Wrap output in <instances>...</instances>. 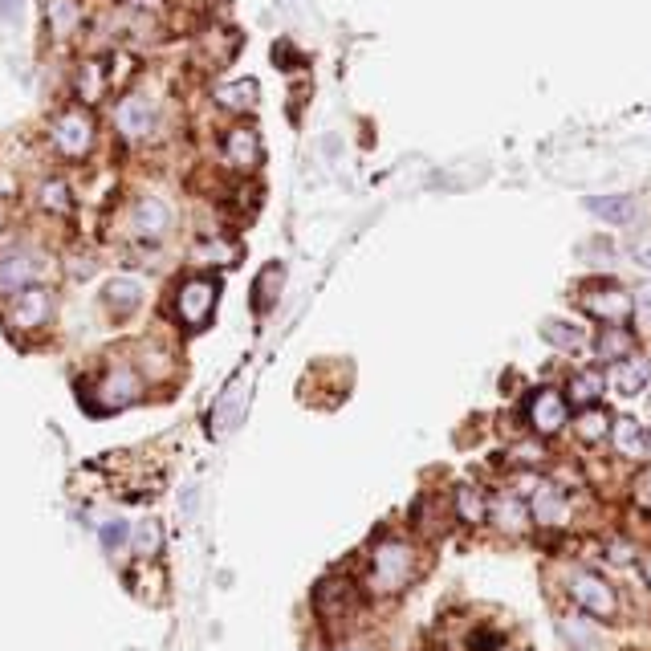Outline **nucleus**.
Returning <instances> with one entry per match:
<instances>
[{
	"label": "nucleus",
	"mask_w": 651,
	"mask_h": 651,
	"mask_svg": "<svg viewBox=\"0 0 651 651\" xmlns=\"http://www.w3.org/2000/svg\"><path fill=\"white\" fill-rule=\"evenodd\" d=\"M29 281H37V261L29 253H9L5 261H0V293H17L25 289Z\"/></svg>",
	"instance_id": "obj_11"
},
{
	"label": "nucleus",
	"mask_w": 651,
	"mask_h": 651,
	"mask_svg": "<svg viewBox=\"0 0 651 651\" xmlns=\"http://www.w3.org/2000/svg\"><path fill=\"white\" fill-rule=\"evenodd\" d=\"M489 513H493V521H497L501 529H509V534H517V529H525V517H529V509H525L517 497H497Z\"/></svg>",
	"instance_id": "obj_24"
},
{
	"label": "nucleus",
	"mask_w": 651,
	"mask_h": 651,
	"mask_svg": "<svg viewBox=\"0 0 651 651\" xmlns=\"http://www.w3.org/2000/svg\"><path fill=\"white\" fill-rule=\"evenodd\" d=\"M285 281V269L281 265H269L265 273H261V281H257V310H265L269 306V298L277 293V285Z\"/></svg>",
	"instance_id": "obj_31"
},
{
	"label": "nucleus",
	"mask_w": 651,
	"mask_h": 651,
	"mask_svg": "<svg viewBox=\"0 0 651 651\" xmlns=\"http://www.w3.org/2000/svg\"><path fill=\"white\" fill-rule=\"evenodd\" d=\"M635 501H639L643 509H651V468L635 477Z\"/></svg>",
	"instance_id": "obj_34"
},
{
	"label": "nucleus",
	"mask_w": 651,
	"mask_h": 651,
	"mask_svg": "<svg viewBox=\"0 0 651 651\" xmlns=\"http://www.w3.org/2000/svg\"><path fill=\"white\" fill-rule=\"evenodd\" d=\"M631 257H635L643 269H651V236H639V241L631 245Z\"/></svg>",
	"instance_id": "obj_35"
},
{
	"label": "nucleus",
	"mask_w": 651,
	"mask_h": 651,
	"mask_svg": "<svg viewBox=\"0 0 651 651\" xmlns=\"http://www.w3.org/2000/svg\"><path fill=\"white\" fill-rule=\"evenodd\" d=\"M643 452H651V436H643Z\"/></svg>",
	"instance_id": "obj_41"
},
{
	"label": "nucleus",
	"mask_w": 651,
	"mask_h": 651,
	"mask_svg": "<svg viewBox=\"0 0 651 651\" xmlns=\"http://www.w3.org/2000/svg\"><path fill=\"white\" fill-rule=\"evenodd\" d=\"M216 298H220V281L216 277H192L175 289V318H180L184 330H200L208 326L212 310H216Z\"/></svg>",
	"instance_id": "obj_2"
},
{
	"label": "nucleus",
	"mask_w": 651,
	"mask_h": 651,
	"mask_svg": "<svg viewBox=\"0 0 651 651\" xmlns=\"http://www.w3.org/2000/svg\"><path fill=\"white\" fill-rule=\"evenodd\" d=\"M595 350L603 354V359H623V354H631V334L627 330H619V326H607L599 338H595Z\"/></svg>",
	"instance_id": "obj_28"
},
{
	"label": "nucleus",
	"mask_w": 651,
	"mask_h": 651,
	"mask_svg": "<svg viewBox=\"0 0 651 651\" xmlns=\"http://www.w3.org/2000/svg\"><path fill=\"white\" fill-rule=\"evenodd\" d=\"M570 595H574V603H578L590 619H615V615H619L615 590H611L599 574H590V570H578V574L570 578Z\"/></svg>",
	"instance_id": "obj_3"
},
{
	"label": "nucleus",
	"mask_w": 651,
	"mask_h": 651,
	"mask_svg": "<svg viewBox=\"0 0 651 651\" xmlns=\"http://www.w3.org/2000/svg\"><path fill=\"white\" fill-rule=\"evenodd\" d=\"M562 635H566L578 651H586V647H603V635H599L595 623H590V615H566V619H562Z\"/></svg>",
	"instance_id": "obj_21"
},
{
	"label": "nucleus",
	"mask_w": 651,
	"mask_h": 651,
	"mask_svg": "<svg viewBox=\"0 0 651 651\" xmlns=\"http://www.w3.org/2000/svg\"><path fill=\"white\" fill-rule=\"evenodd\" d=\"M529 513H534L538 525H562L566 521V493L558 485H538Z\"/></svg>",
	"instance_id": "obj_12"
},
{
	"label": "nucleus",
	"mask_w": 651,
	"mask_h": 651,
	"mask_svg": "<svg viewBox=\"0 0 651 651\" xmlns=\"http://www.w3.org/2000/svg\"><path fill=\"white\" fill-rule=\"evenodd\" d=\"M643 428L631 420V416H623V420H611V440H615V448L623 452V456H643Z\"/></svg>",
	"instance_id": "obj_22"
},
{
	"label": "nucleus",
	"mask_w": 651,
	"mask_h": 651,
	"mask_svg": "<svg viewBox=\"0 0 651 651\" xmlns=\"http://www.w3.org/2000/svg\"><path fill=\"white\" fill-rule=\"evenodd\" d=\"M241 403H245V391H241V383H232V387L224 391V399H220V411H216V420H212V432H228L236 420H241Z\"/></svg>",
	"instance_id": "obj_26"
},
{
	"label": "nucleus",
	"mask_w": 651,
	"mask_h": 651,
	"mask_svg": "<svg viewBox=\"0 0 651 651\" xmlns=\"http://www.w3.org/2000/svg\"><path fill=\"white\" fill-rule=\"evenodd\" d=\"M631 306H639L643 314H651V285H643V289L635 293V298H631Z\"/></svg>",
	"instance_id": "obj_37"
},
{
	"label": "nucleus",
	"mask_w": 651,
	"mask_h": 651,
	"mask_svg": "<svg viewBox=\"0 0 651 651\" xmlns=\"http://www.w3.org/2000/svg\"><path fill=\"white\" fill-rule=\"evenodd\" d=\"M611 562H631V550H627V542L611 546Z\"/></svg>",
	"instance_id": "obj_38"
},
{
	"label": "nucleus",
	"mask_w": 651,
	"mask_h": 651,
	"mask_svg": "<svg viewBox=\"0 0 651 651\" xmlns=\"http://www.w3.org/2000/svg\"><path fill=\"white\" fill-rule=\"evenodd\" d=\"M586 212L590 216H603L611 224H631L635 220V204L627 196H590L586 200Z\"/></svg>",
	"instance_id": "obj_18"
},
{
	"label": "nucleus",
	"mask_w": 651,
	"mask_h": 651,
	"mask_svg": "<svg viewBox=\"0 0 651 651\" xmlns=\"http://www.w3.org/2000/svg\"><path fill=\"white\" fill-rule=\"evenodd\" d=\"M456 513H460V521H468V525L485 521V517H489V501H485V493H481V489H472V485H460V489H456Z\"/></svg>",
	"instance_id": "obj_23"
},
{
	"label": "nucleus",
	"mask_w": 651,
	"mask_h": 651,
	"mask_svg": "<svg viewBox=\"0 0 651 651\" xmlns=\"http://www.w3.org/2000/svg\"><path fill=\"white\" fill-rule=\"evenodd\" d=\"M578 436H582L586 444H599L603 436H611V420L603 416V411L590 407V411H582V416H578Z\"/></svg>",
	"instance_id": "obj_30"
},
{
	"label": "nucleus",
	"mask_w": 651,
	"mask_h": 651,
	"mask_svg": "<svg viewBox=\"0 0 651 651\" xmlns=\"http://www.w3.org/2000/svg\"><path fill=\"white\" fill-rule=\"evenodd\" d=\"M102 70H106V62H86V66H82V74H78V94H82L86 102L102 98V90L110 86V82L102 78Z\"/></svg>",
	"instance_id": "obj_29"
},
{
	"label": "nucleus",
	"mask_w": 651,
	"mask_h": 651,
	"mask_svg": "<svg viewBox=\"0 0 651 651\" xmlns=\"http://www.w3.org/2000/svg\"><path fill=\"white\" fill-rule=\"evenodd\" d=\"M45 21L53 37H70L82 25V5L78 0H45Z\"/></svg>",
	"instance_id": "obj_13"
},
{
	"label": "nucleus",
	"mask_w": 651,
	"mask_h": 651,
	"mask_svg": "<svg viewBox=\"0 0 651 651\" xmlns=\"http://www.w3.org/2000/svg\"><path fill=\"white\" fill-rule=\"evenodd\" d=\"M566 416H570V403L554 387H542V391H534V399H529V424H534L542 436H554L566 424Z\"/></svg>",
	"instance_id": "obj_9"
},
{
	"label": "nucleus",
	"mask_w": 651,
	"mask_h": 651,
	"mask_svg": "<svg viewBox=\"0 0 651 651\" xmlns=\"http://www.w3.org/2000/svg\"><path fill=\"white\" fill-rule=\"evenodd\" d=\"M542 338L554 342L558 350H582V346H586V330H578V326H570V322H546V326H542Z\"/></svg>",
	"instance_id": "obj_27"
},
{
	"label": "nucleus",
	"mask_w": 651,
	"mask_h": 651,
	"mask_svg": "<svg viewBox=\"0 0 651 651\" xmlns=\"http://www.w3.org/2000/svg\"><path fill=\"white\" fill-rule=\"evenodd\" d=\"M41 208L53 212V216H70V208H74L70 184H66V180H45V184H41Z\"/></svg>",
	"instance_id": "obj_25"
},
{
	"label": "nucleus",
	"mask_w": 651,
	"mask_h": 651,
	"mask_svg": "<svg viewBox=\"0 0 651 651\" xmlns=\"http://www.w3.org/2000/svg\"><path fill=\"white\" fill-rule=\"evenodd\" d=\"M578 302H582L586 314H595V318H603V322H611V326H619V322L631 314V293H627L623 285H611V281L586 285V289L578 293Z\"/></svg>",
	"instance_id": "obj_4"
},
{
	"label": "nucleus",
	"mask_w": 651,
	"mask_h": 651,
	"mask_svg": "<svg viewBox=\"0 0 651 651\" xmlns=\"http://www.w3.org/2000/svg\"><path fill=\"white\" fill-rule=\"evenodd\" d=\"M53 314V298H49V289H37V285H25L13 293V302L5 310V322L13 330H37L45 318Z\"/></svg>",
	"instance_id": "obj_7"
},
{
	"label": "nucleus",
	"mask_w": 651,
	"mask_h": 651,
	"mask_svg": "<svg viewBox=\"0 0 651 651\" xmlns=\"http://www.w3.org/2000/svg\"><path fill=\"white\" fill-rule=\"evenodd\" d=\"M0 13H5L9 25H17L21 21V0H0Z\"/></svg>",
	"instance_id": "obj_36"
},
{
	"label": "nucleus",
	"mask_w": 651,
	"mask_h": 651,
	"mask_svg": "<svg viewBox=\"0 0 651 651\" xmlns=\"http://www.w3.org/2000/svg\"><path fill=\"white\" fill-rule=\"evenodd\" d=\"M53 147H57V155H66V159L90 155V147H94L90 114L86 110H66L62 118H57V123H53Z\"/></svg>",
	"instance_id": "obj_6"
},
{
	"label": "nucleus",
	"mask_w": 651,
	"mask_h": 651,
	"mask_svg": "<svg viewBox=\"0 0 651 651\" xmlns=\"http://www.w3.org/2000/svg\"><path fill=\"white\" fill-rule=\"evenodd\" d=\"M139 375L131 371V367H114V371H106L102 379H98V391H94V399H98V407L102 411H118V407H131L135 399H139Z\"/></svg>",
	"instance_id": "obj_8"
},
{
	"label": "nucleus",
	"mask_w": 651,
	"mask_h": 651,
	"mask_svg": "<svg viewBox=\"0 0 651 651\" xmlns=\"http://www.w3.org/2000/svg\"><path fill=\"white\" fill-rule=\"evenodd\" d=\"M603 391H607V379L599 371H582L570 379V403H578V407H595L603 399Z\"/></svg>",
	"instance_id": "obj_20"
},
{
	"label": "nucleus",
	"mask_w": 651,
	"mask_h": 651,
	"mask_svg": "<svg viewBox=\"0 0 651 651\" xmlns=\"http://www.w3.org/2000/svg\"><path fill=\"white\" fill-rule=\"evenodd\" d=\"M639 570H643V578H647V586H651V550L639 558Z\"/></svg>",
	"instance_id": "obj_39"
},
{
	"label": "nucleus",
	"mask_w": 651,
	"mask_h": 651,
	"mask_svg": "<svg viewBox=\"0 0 651 651\" xmlns=\"http://www.w3.org/2000/svg\"><path fill=\"white\" fill-rule=\"evenodd\" d=\"M314 607H318L326 619H334L338 611H346V607H350V582H342V578H326V582L314 590Z\"/></svg>",
	"instance_id": "obj_17"
},
{
	"label": "nucleus",
	"mask_w": 651,
	"mask_h": 651,
	"mask_svg": "<svg viewBox=\"0 0 651 651\" xmlns=\"http://www.w3.org/2000/svg\"><path fill=\"white\" fill-rule=\"evenodd\" d=\"M167 224H171V208H167L159 196H147V200L135 204V228H139L143 236H163Z\"/></svg>",
	"instance_id": "obj_14"
},
{
	"label": "nucleus",
	"mask_w": 651,
	"mask_h": 651,
	"mask_svg": "<svg viewBox=\"0 0 651 651\" xmlns=\"http://www.w3.org/2000/svg\"><path fill=\"white\" fill-rule=\"evenodd\" d=\"M647 383H651V363H647V359H631V354L615 359V367H611V387H615L619 395H639Z\"/></svg>",
	"instance_id": "obj_10"
},
{
	"label": "nucleus",
	"mask_w": 651,
	"mask_h": 651,
	"mask_svg": "<svg viewBox=\"0 0 651 651\" xmlns=\"http://www.w3.org/2000/svg\"><path fill=\"white\" fill-rule=\"evenodd\" d=\"M338 651H371V647H367V643H342Z\"/></svg>",
	"instance_id": "obj_40"
},
{
	"label": "nucleus",
	"mask_w": 651,
	"mask_h": 651,
	"mask_svg": "<svg viewBox=\"0 0 651 651\" xmlns=\"http://www.w3.org/2000/svg\"><path fill=\"white\" fill-rule=\"evenodd\" d=\"M106 306L118 310V314H135L143 306V285L135 277H114L106 285Z\"/></svg>",
	"instance_id": "obj_15"
},
{
	"label": "nucleus",
	"mask_w": 651,
	"mask_h": 651,
	"mask_svg": "<svg viewBox=\"0 0 651 651\" xmlns=\"http://www.w3.org/2000/svg\"><path fill=\"white\" fill-rule=\"evenodd\" d=\"M224 151H228V159H232L236 167H253V163L261 159V139H257V131H249V127H236V131H228Z\"/></svg>",
	"instance_id": "obj_16"
},
{
	"label": "nucleus",
	"mask_w": 651,
	"mask_h": 651,
	"mask_svg": "<svg viewBox=\"0 0 651 651\" xmlns=\"http://www.w3.org/2000/svg\"><path fill=\"white\" fill-rule=\"evenodd\" d=\"M159 525L155 521H143L139 529H135V550L143 554V558H151V554H159Z\"/></svg>",
	"instance_id": "obj_32"
},
{
	"label": "nucleus",
	"mask_w": 651,
	"mask_h": 651,
	"mask_svg": "<svg viewBox=\"0 0 651 651\" xmlns=\"http://www.w3.org/2000/svg\"><path fill=\"white\" fill-rule=\"evenodd\" d=\"M411 570H416L411 546L399 538H387V542H379V550L371 558V586L379 595H395V590H403L411 582Z\"/></svg>",
	"instance_id": "obj_1"
},
{
	"label": "nucleus",
	"mask_w": 651,
	"mask_h": 651,
	"mask_svg": "<svg viewBox=\"0 0 651 651\" xmlns=\"http://www.w3.org/2000/svg\"><path fill=\"white\" fill-rule=\"evenodd\" d=\"M114 127H118V135H123V139L143 143V139H151L155 127H159V110H155L151 98L127 94L123 102H118V110H114Z\"/></svg>",
	"instance_id": "obj_5"
},
{
	"label": "nucleus",
	"mask_w": 651,
	"mask_h": 651,
	"mask_svg": "<svg viewBox=\"0 0 651 651\" xmlns=\"http://www.w3.org/2000/svg\"><path fill=\"white\" fill-rule=\"evenodd\" d=\"M212 98H216V106H224V110H249V106L257 102V82H253V78H241V82L216 86Z\"/></svg>",
	"instance_id": "obj_19"
},
{
	"label": "nucleus",
	"mask_w": 651,
	"mask_h": 651,
	"mask_svg": "<svg viewBox=\"0 0 651 651\" xmlns=\"http://www.w3.org/2000/svg\"><path fill=\"white\" fill-rule=\"evenodd\" d=\"M123 542H127V525H123V521H106V525H102V546L114 554Z\"/></svg>",
	"instance_id": "obj_33"
}]
</instances>
